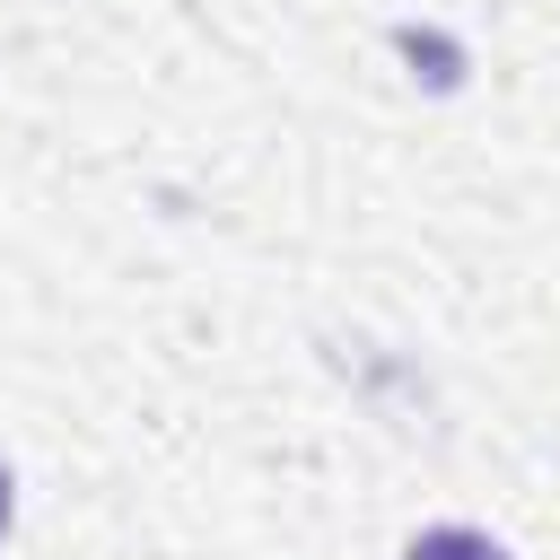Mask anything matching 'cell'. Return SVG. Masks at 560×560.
Returning a JSON list of instances; mask_svg holds the SVG:
<instances>
[{"instance_id": "6da1fadb", "label": "cell", "mask_w": 560, "mask_h": 560, "mask_svg": "<svg viewBox=\"0 0 560 560\" xmlns=\"http://www.w3.org/2000/svg\"><path fill=\"white\" fill-rule=\"evenodd\" d=\"M402 560H508V551H499L490 534H472V525H429Z\"/></svg>"}, {"instance_id": "7a4b0ae2", "label": "cell", "mask_w": 560, "mask_h": 560, "mask_svg": "<svg viewBox=\"0 0 560 560\" xmlns=\"http://www.w3.org/2000/svg\"><path fill=\"white\" fill-rule=\"evenodd\" d=\"M0 534H9V464H0Z\"/></svg>"}]
</instances>
